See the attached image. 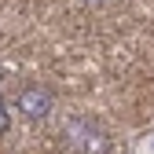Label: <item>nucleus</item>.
Returning <instances> with one entry per match:
<instances>
[{"instance_id":"obj_3","label":"nucleus","mask_w":154,"mask_h":154,"mask_svg":"<svg viewBox=\"0 0 154 154\" xmlns=\"http://www.w3.org/2000/svg\"><path fill=\"white\" fill-rule=\"evenodd\" d=\"M0 132H8V103H4V95H0Z\"/></svg>"},{"instance_id":"obj_2","label":"nucleus","mask_w":154,"mask_h":154,"mask_svg":"<svg viewBox=\"0 0 154 154\" xmlns=\"http://www.w3.org/2000/svg\"><path fill=\"white\" fill-rule=\"evenodd\" d=\"M15 106H18V114H22V118L41 121V118H48V114H51V92H48L44 85H26L22 92H18Z\"/></svg>"},{"instance_id":"obj_1","label":"nucleus","mask_w":154,"mask_h":154,"mask_svg":"<svg viewBox=\"0 0 154 154\" xmlns=\"http://www.w3.org/2000/svg\"><path fill=\"white\" fill-rule=\"evenodd\" d=\"M66 140H70L73 150H81V154H106L110 150V136L99 125H92V121H73L66 128Z\"/></svg>"}]
</instances>
